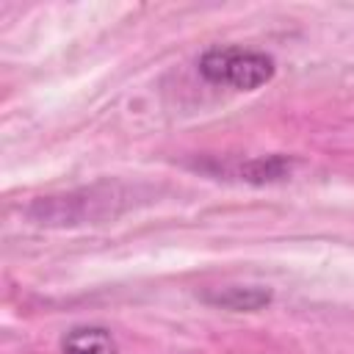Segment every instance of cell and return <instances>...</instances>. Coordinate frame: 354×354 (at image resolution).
I'll return each instance as SVG.
<instances>
[{
  "mask_svg": "<svg viewBox=\"0 0 354 354\" xmlns=\"http://www.w3.org/2000/svg\"><path fill=\"white\" fill-rule=\"evenodd\" d=\"M61 354H116V340L105 326H72L61 337Z\"/></svg>",
  "mask_w": 354,
  "mask_h": 354,
  "instance_id": "3957f363",
  "label": "cell"
},
{
  "mask_svg": "<svg viewBox=\"0 0 354 354\" xmlns=\"http://www.w3.org/2000/svg\"><path fill=\"white\" fill-rule=\"evenodd\" d=\"M196 72L213 86H224L235 91H254L274 77L277 61L274 55L263 50L224 44V47L205 50L196 61Z\"/></svg>",
  "mask_w": 354,
  "mask_h": 354,
  "instance_id": "6da1fadb",
  "label": "cell"
},
{
  "mask_svg": "<svg viewBox=\"0 0 354 354\" xmlns=\"http://www.w3.org/2000/svg\"><path fill=\"white\" fill-rule=\"evenodd\" d=\"M199 299L216 310L257 313L274 301V293H271V288H263V285H224V288L202 290Z\"/></svg>",
  "mask_w": 354,
  "mask_h": 354,
  "instance_id": "7a4b0ae2",
  "label": "cell"
},
{
  "mask_svg": "<svg viewBox=\"0 0 354 354\" xmlns=\"http://www.w3.org/2000/svg\"><path fill=\"white\" fill-rule=\"evenodd\" d=\"M293 171V158L288 155H263V158H252L246 163L235 166V177L254 183V185H266V183H279Z\"/></svg>",
  "mask_w": 354,
  "mask_h": 354,
  "instance_id": "277c9868",
  "label": "cell"
}]
</instances>
